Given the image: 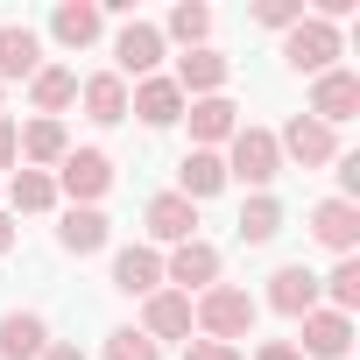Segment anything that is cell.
<instances>
[{
  "instance_id": "obj_1",
  "label": "cell",
  "mask_w": 360,
  "mask_h": 360,
  "mask_svg": "<svg viewBox=\"0 0 360 360\" xmlns=\"http://www.w3.org/2000/svg\"><path fill=\"white\" fill-rule=\"evenodd\" d=\"M191 325H205L219 346H233V339H248V332H255V297H248V290H233V283H212V290L191 304Z\"/></svg>"
},
{
  "instance_id": "obj_2",
  "label": "cell",
  "mask_w": 360,
  "mask_h": 360,
  "mask_svg": "<svg viewBox=\"0 0 360 360\" xmlns=\"http://www.w3.org/2000/svg\"><path fill=\"white\" fill-rule=\"evenodd\" d=\"M276 169H283V148H276V134L269 127H240L233 134V155H226V176H240V184H276Z\"/></svg>"
},
{
  "instance_id": "obj_3",
  "label": "cell",
  "mask_w": 360,
  "mask_h": 360,
  "mask_svg": "<svg viewBox=\"0 0 360 360\" xmlns=\"http://www.w3.org/2000/svg\"><path fill=\"white\" fill-rule=\"evenodd\" d=\"M283 57H290L297 71H318V78H325V71H332V57H339V29H332V22H318V15H304V22L283 36Z\"/></svg>"
},
{
  "instance_id": "obj_4",
  "label": "cell",
  "mask_w": 360,
  "mask_h": 360,
  "mask_svg": "<svg viewBox=\"0 0 360 360\" xmlns=\"http://www.w3.org/2000/svg\"><path fill=\"white\" fill-rule=\"evenodd\" d=\"M50 184H57V191H71L78 205H92V198L113 184V162H106L99 148H71V155L57 162V176H50Z\"/></svg>"
},
{
  "instance_id": "obj_5",
  "label": "cell",
  "mask_w": 360,
  "mask_h": 360,
  "mask_svg": "<svg viewBox=\"0 0 360 360\" xmlns=\"http://www.w3.org/2000/svg\"><path fill=\"white\" fill-rule=\"evenodd\" d=\"M353 113H360V78H353V71H325L318 92H311V120H318V127H339V120H353Z\"/></svg>"
},
{
  "instance_id": "obj_6",
  "label": "cell",
  "mask_w": 360,
  "mask_h": 360,
  "mask_svg": "<svg viewBox=\"0 0 360 360\" xmlns=\"http://www.w3.org/2000/svg\"><path fill=\"white\" fill-rule=\"evenodd\" d=\"M148 233H155V240H169V248L198 240V205H191L184 191H162V198H148Z\"/></svg>"
},
{
  "instance_id": "obj_7",
  "label": "cell",
  "mask_w": 360,
  "mask_h": 360,
  "mask_svg": "<svg viewBox=\"0 0 360 360\" xmlns=\"http://www.w3.org/2000/svg\"><path fill=\"white\" fill-rule=\"evenodd\" d=\"M162 276H169V283H184V297H191V290H212V283H219V248L184 240V248L162 262Z\"/></svg>"
},
{
  "instance_id": "obj_8",
  "label": "cell",
  "mask_w": 360,
  "mask_h": 360,
  "mask_svg": "<svg viewBox=\"0 0 360 360\" xmlns=\"http://www.w3.org/2000/svg\"><path fill=\"white\" fill-rule=\"evenodd\" d=\"M276 148H283V155H297L304 169H318V162H332V155H339V141H332V127H318L311 113H297V120L283 127V141H276Z\"/></svg>"
},
{
  "instance_id": "obj_9",
  "label": "cell",
  "mask_w": 360,
  "mask_h": 360,
  "mask_svg": "<svg viewBox=\"0 0 360 360\" xmlns=\"http://www.w3.org/2000/svg\"><path fill=\"white\" fill-rule=\"evenodd\" d=\"M311 233H318L332 255H353V240H360V205H346V198H325V205L311 212Z\"/></svg>"
},
{
  "instance_id": "obj_10",
  "label": "cell",
  "mask_w": 360,
  "mask_h": 360,
  "mask_svg": "<svg viewBox=\"0 0 360 360\" xmlns=\"http://www.w3.org/2000/svg\"><path fill=\"white\" fill-rule=\"evenodd\" d=\"M113 283H120L127 297H155V290H162V255H155V248H120V255H113Z\"/></svg>"
},
{
  "instance_id": "obj_11",
  "label": "cell",
  "mask_w": 360,
  "mask_h": 360,
  "mask_svg": "<svg viewBox=\"0 0 360 360\" xmlns=\"http://www.w3.org/2000/svg\"><path fill=\"white\" fill-rule=\"evenodd\" d=\"M269 304H276L283 318H311V311H318V276H311V269H276V276H269Z\"/></svg>"
},
{
  "instance_id": "obj_12",
  "label": "cell",
  "mask_w": 360,
  "mask_h": 360,
  "mask_svg": "<svg viewBox=\"0 0 360 360\" xmlns=\"http://www.w3.org/2000/svg\"><path fill=\"white\" fill-rule=\"evenodd\" d=\"M346 346H353V318H339V311H311V318H304V346H297V353L339 360Z\"/></svg>"
},
{
  "instance_id": "obj_13",
  "label": "cell",
  "mask_w": 360,
  "mask_h": 360,
  "mask_svg": "<svg viewBox=\"0 0 360 360\" xmlns=\"http://www.w3.org/2000/svg\"><path fill=\"white\" fill-rule=\"evenodd\" d=\"M36 71H43V43H36V29L8 22V29H0V85H8V78H36Z\"/></svg>"
},
{
  "instance_id": "obj_14",
  "label": "cell",
  "mask_w": 360,
  "mask_h": 360,
  "mask_svg": "<svg viewBox=\"0 0 360 360\" xmlns=\"http://www.w3.org/2000/svg\"><path fill=\"white\" fill-rule=\"evenodd\" d=\"M43 346H50V325L36 311H8L0 318V360H36Z\"/></svg>"
},
{
  "instance_id": "obj_15",
  "label": "cell",
  "mask_w": 360,
  "mask_h": 360,
  "mask_svg": "<svg viewBox=\"0 0 360 360\" xmlns=\"http://www.w3.org/2000/svg\"><path fill=\"white\" fill-rule=\"evenodd\" d=\"M176 92H198V99H212L219 85H226V57L219 50H184L176 57V78H169Z\"/></svg>"
},
{
  "instance_id": "obj_16",
  "label": "cell",
  "mask_w": 360,
  "mask_h": 360,
  "mask_svg": "<svg viewBox=\"0 0 360 360\" xmlns=\"http://www.w3.org/2000/svg\"><path fill=\"white\" fill-rule=\"evenodd\" d=\"M127 106H134V113H141L148 127H169V120H184V92H176L169 78H141Z\"/></svg>"
},
{
  "instance_id": "obj_17",
  "label": "cell",
  "mask_w": 360,
  "mask_h": 360,
  "mask_svg": "<svg viewBox=\"0 0 360 360\" xmlns=\"http://www.w3.org/2000/svg\"><path fill=\"white\" fill-rule=\"evenodd\" d=\"M113 57H120V71L148 78V71L162 64V36H155L148 22H127V29H120V43H113Z\"/></svg>"
},
{
  "instance_id": "obj_18",
  "label": "cell",
  "mask_w": 360,
  "mask_h": 360,
  "mask_svg": "<svg viewBox=\"0 0 360 360\" xmlns=\"http://www.w3.org/2000/svg\"><path fill=\"white\" fill-rule=\"evenodd\" d=\"M233 113H240V106L219 99V92H212V99H191V141H205V148H212V141H233V134H240Z\"/></svg>"
},
{
  "instance_id": "obj_19",
  "label": "cell",
  "mask_w": 360,
  "mask_h": 360,
  "mask_svg": "<svg viewBox=\"0 0 360 360\" xmlns=\"http://www.w3.org/2000/svg\"><path fill=\"white\" fill-rule=\"evenodd\" d=\"M141 332H148V339H184V332H191V297H184V290H155Z\"/></svg>"
},
{
  "instance_id": "obj_20",
  "label": "cell",
  "mask_w": 360,
  "mask_h": 360,
  "mask_svg": "<svg viewBox=\"0 0 360 360\" xmlns=\"http://www.w3.org/2000/svg\"><path fill=\"white\" fill-rule=\"evenodd\" d=\"M29 99H36V113H43V120H57V113L78 99V78H71L64 64H43V71L29 78Z\"/></svg>"
},
{
  "instance_id": "obj_21",
  "label": "cell",
  "mask_w": 360,
  "mask_h": 360,
  "mask_svg": "<svg viewBox=\"0 0 360 360\" xmlns=\"http://www.w3.org/2000/svg\"><path fill=\"white\" fill-rule=\"evenodd\" d=\"M57 240H64V255H99V248H106V212L71 205V212H64V226H57Z\"/></svg>"
},
{
  "instance_id": "obj_22",
  "label": "cell",
  "mask_w": 360,
  "mask_h": 360,
  "mask_svg": "<svg viewBox=\"0 0 360 360\" xmlns=\"http://www.w3.org/2000/svg\"><path fill=\"white\" fill-rule=\"evenodd\" d=\"M176 176H184V198L198 205V198L226 191V155H212V148H191V155H184V169H176Z\"/></svg>"
},
{
  "instance_id": "obj_23",
  "label": "cell",
  "mask_w": 360,
  "mask_h": 360,
  "mask_svg": "<svg viewBox=\"0 0 360 360\" xmlns=\"http://www.w3.org/2000/svg\"><path fill=\"white\" fill-rule=\"evenodd\" d=\"M85 113H92L99 127L127 120V85H120V71H99V78H85Z\"/></svg>"
},
{
  "instance_id": "obj_24",
  "label": "cell",
  "mask_w": 360,
  "mask_h": 360,
  "mask_svg": "<svg viewBox=\"0 0 360 360\" xmlns=\"http://www.w3.org/2000/svg\"><path fill=\"white\" fill-rule=\"evenodd\" d=\"M50 29H57V43H71V50H85L99 29H106V15L99 8H85V0H64V8L50 15Z\"/></svg>"
},
{
  "instance_id": "obj_25",
  "label": "cell",
  "mask_w": 360,
  "mask_h": 360,
  "mask_svg": "<svg viewBox=\"0 0 360 360\" xmlns=\"http://www.w3.org/2000/svg\"><path fill=\"white\" fill-rule=\"evenodd\" d=\"M15 141H22V155H29V162H64V155H71V141H64V120H29Z\"/></svg>"
},
{
  "instance_id": "obj_26",
  "label": "cell",
  "mask_w": 360,
  "mask_h": 360,
  "mask_svg": "<svg viewBox=\"0 0 360 360\" xmlns=\"http://www.w3.org/2000/svg\"><path fill=\"white\" fill-rule=\"evenodd\" d=\"M276 233H283V205H276L269 191H262V198H248V205H240V240H255V248H262V240H276Z\"/></svg>"
},
{
  "instance_id": "obj_27",
  "label": "cell",
  "mask_w": 360,
  "mask_h": 360,
  "mask_svg": "<svg viewBox=\"0 0 360 360\" xmlns=\"http://www.w3.org/2000/svg\"><path fill=\"white\" fill-rule=\"evenodd\" d=\"M8 198H15V212H50V205H57V184H50L43 169H15Z\"/></svg>"
},
{
  "instance_id": "obj_28",
  "label": "cell",
  "mask_w": 360,
  "mask_h": 360,
  "mask_svg": "<svg viewBox=\"0 0 360 360\" xmlns=\"http://www.w3.org/2000/svg\"><path fill=\"white\" fill-rule=\"evenodd\" d=\"M325 290H332V311H339V318H346V311H353V304H360V262H353V255H346V262H339V269H332V276H325Z\"/></svg>"
},
{
  "instance_id": "obj_29",
  "label": "cell",
  "mask_w": 360,
  "mask_h": 360,
  "mask_svg": "<svg viewBox=\"0 0 360 360\" xmlns=\"http://www.w3.org/2000/svg\"><path fill=\"white\" fill-rule=\"evenodd\" d=\"M205 29H212V15H205V8H191V0L169 15V36L184 43V50H205Z\"/></svg>"
},
{
  "instance_id": "obj_30",
  "label": "cell",
  "mask_w": 360,
  "mask_h": 360,
  "mask_svg": "<svg viewBox=\"0 0 360 360\" xmlns=\"http://www.w3.org/2000/svg\"><path fill=\"white\" fill-rule=\"evenodd\" d=\"M106 360H162V353H155L148 332H113V339H106Z\"/></svg>"
},
{
  "instance_id": "obj_31",
  "label": "cell",
  "mask_w": 360,
  "mask_h": 360,
  "mask_svg": "<svg viewBox=\"0 0 360 360\" xmlns=\"http://www.w3.org/2000/svg\"><path fill=\"white\" fill-rule=\"evenodd\" d=\"M255 22H269V29H297V22H304V0H262Z\"/></svg>"
},
{
  "instance_id": "obj_32",
  "label": "cell",
  "mask_w": 360,
  "mask_h": 360,
  "mask_svg": "<svg viewBox=\"0 0 360 360\" xmlns=\"http://www.w3.org/2000/svg\"><path fill=\"white\" fill-rule=\"evenodd\" d=\"M184 360H240V346H219V339H191Z\"/></svg>"
},
{
  "instance_id": "obj_33",
  "label": "cell",
  "mask_w": 360,
  "mask_h": 360,
  "mask_svg": "<svg viewBox=\"0 0 360 360\" xmlns=\"http://www.w3.org/2000/svg\"><path fill=\"white\" fill-rule=\"evenodd\" d=\"M8 162H22V141H15V120L0 113V169H8Z\"/></svg>"
},
{
  "instance_id": "obj_34",
  "label": "cell",
  "mask_w": 360,
  "mask_h": 360,
  "mask_svg": "<svg viewBox=\"0 0 360 360\" xmlns=\"http://www.w3.org/2000/svg\"><path fill=\"white\" fill-rule=\"evenodd\" d=\"M255 360H304V353H297V346H262Z\"/></svg>"
},
{
  "instance_id": "obj_35",
  "label": "cell",
  "mask_w": 360,
  "mask_h": 360,
  "mask_svg": "<svg viewBox=\"0 0 360 360\" xmlns=\"http://www.w3.org/2000/svg\"><path fill=\"white\" fill-rule=\"evenodd\" d=\"M36 360H85V353H78V346H43Z\"/></svg>"
},
{
  "instance_id": "obj_36",
  "label": "cell",
  "mask_w": 360,
  "mask_h": 360,
  "mask_svg": "<svg viewBox=\"0 0 360 360\" xmlns=\"http://www.w3.org/2000/svg\"><path fill=\"white\" fill-rule=\"evenodd\" d=\"M15 248V226H8V212H0V255H8Z\"/></svg>"
}]
</instances>
